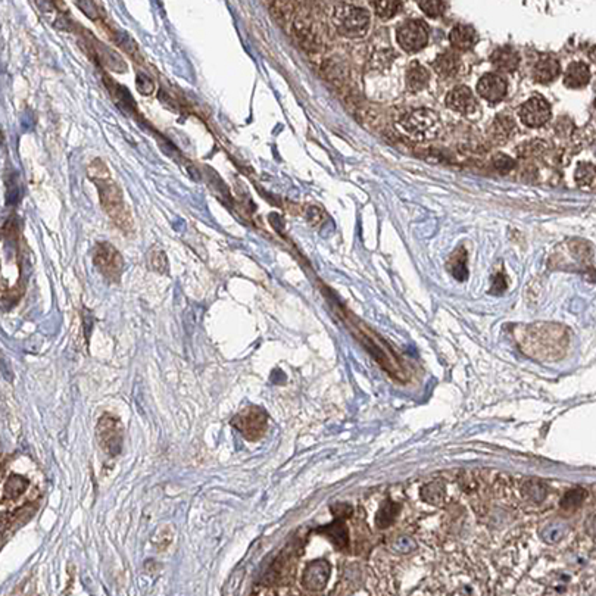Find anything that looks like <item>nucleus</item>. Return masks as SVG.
I'll return each instance as SVG.
<instances>
[{"instance_id": "f257e3e1", "label": "nucleus", "mask_w": 596, "mask_h": 596, "mask_svg": "<svg viewBox=\"0 0 596 596\" xmlns=\"http://www.w3.org/2000/svg\"><path fill=\"white\" fill-rule=\"evenodd\" d=\"M519 345L528 357L536 360L562 358L569 348V331L555 324H543L528 327L524 336L519 339Z\"/></svg>"}, {"instance_id": "f03ea898", "label": "nucleus", "mask_w": 596, "mask_h": 596, "mask_svg": "<svg viewBox=\"0 0 596 596\" xmlns=\"http://www.w3.org/2000/svg\"><path fill=\"white\" fill-rule=\"evenodd\" d=\"M399 124L410 137L420 141L434 139L440 130L439 115L427 108L410 110L408 114L400 118Z\"/></svg>"}, {"instance_id": "7ed1b4c3", "label": "nucleus", "mask_w": 596, "mask_h": 596, "mask_svg": "<svg viewBox=\"0 0 596 596\" xmlns=\"http://www.w3.org/2000/svg\"><path fill=\"white\" fill-rule=\"evenodd\" d=\"M333 23L341 36L358 39L367 34L369 28V13L353 5H339L334 9Z\"/></svg>"}, {"instance_id": "20e7f679", "label": "nucleus", "mask_w": 596, "mask_h": 596, "mask_svg": "<svg viewBox=\"0 0 596 596\" xmlns=\"http://www.w3.org/2000/svg\"><path fill=\"white\" fill-rule=\"evenodd\" d=\"M300 542H290L286 545L284 550L279 554V557L272 561V564L270 566L264 580L262 585L267 589H271L272 586H279V585H284L287 583L290 578H292L295 569H296V562L298 558L300 555Z\"/></svg>"}, {"instance_id": "39448f33", "label": "nucleus", "mask_w": 596, "mask_h": 596, "mask_svg": "<svg viewBox=\"0 0 596 596\" xmlns=\"http://www.w3.org/2000/svg\"><path fill=\"white\" fill-rule=\"evenodd\" d=\"M232 424L243 434L245 439L255 442L260 440L265 434L268 427V417L262 408L251 405L237 412L232 420Z\"/></svg>"}, {"instance_id": "423d86ee", "label": "nucleus", "mask_w": 596, "mask_h": 596, "mask_svg": "<svg viewBox=\"0 0 596 596\" xmlns=\"http://www.w3.org/2000/svg\"><path fill=\"white\" fill-rule=\"evenodd\" d=\"M102 184H99V193H101V203L105 208V211L112 217L117 222L118 227L127 229L128 225H132V220L128 217V213L124 205V198L121 190L109 182V174L101 177Z\"/></svg>"}, {"instance_id": "0eeeda50", "label": "nucleus", "mask_w": 596, "mask_h": 596, "mask_svg": "<svg viewBox=\"0 0 596 596\" xmlns=\"http://www.w3.org/2000/svg\"><path fill=\"white\" fill-rule=\"evenodd\" d=\"M96 438H98V443L103 452H106L109 457H117L121 454L124 430L117 417L103 414L99 418L98 426H96Z\"/></svg>"}, {"instance_id": "6e6552de", "label": "nucleus", "mask_w": 596, "mask_h": 596, "mask_svg": "<svg viewBox=\"0 0 596 596\" xmlns=\"http://www.w3.org/2000/svg\"><path fill=\"white\" fill-rule=\"evenodd\" d=\"M396 40L405 52H420L429 43V30L423 21L410 20L396 28Z\"/></svg>"}, {"instance_id": "1a4fd4ad", "label": "nucleus", "mask_w": 596, "mask_h": 596, "mask_svg": "<svg viewBox=\"0 0 596 596\" xmlns=\"http://www.w3.org/2000/svg\"><path fill=\"white\" fill-rule=\"evenodd\" d=\"M93 262L98 267L102 276L108 280H120L124 270V261L122 256L114 246H110L109 243L96 245V248L93 249Z\"/></svg>"}, {"instance_id": "9d476101", "label": "nucleus", "mask_w": 596, "mask_h": 596, "mask_svg": "<svg viewBox=\"0 0 596 596\" xmlns=\"http://www.w3.org/2000/svg\"><path fill=\"white\" fill-rule=\"evenodd\" d=\"M331 574V566L326 559L311 561L302 573L300 585L308 592L324 590Z\"/></svg>"}, {"instance_id": "9b49d317", "label": "nucleus", "mask_w": 596, "mask_h": 596, "mask_svg": "<svg viewBox=\"0 0 596 596\" xmlns=\"http://www.w3.org/2000/svg\"><path fill=\"white\" fill-rule=\"evenodd\" d=\"M520 118L526 127H542L551 118V106L542 96H533L521 106Z\"/></svg>"}, {"instance_id": "f8f14e48", "label": "nucleus", "mask_w": 596, "mask_h": 596, "mask_svg": "<svg viewBox=\"0 0 596 596\" xmlns=\"http://www.w3.org/2000/svg\"><path fill=\"white\" fill-rule=\"evenodd\" d=\"M477 93L480 94V98L490 103L501 102L507 94L505 80L495 72L485 74L478 80Z\"/></svg>"}, {"instance_id": "ddd939ff", "label": "nucleus", "mask_w": 596, "mask_h": 596, "mask_svg": "<svg viewBox=\"0 0 596 596\" xmlns=\"http://www.w3.org/2000/svg\"><path fill=\"white\" fill-rule=\"evenodd\" d=\"M446 105L449 109L459 112L462 115H471L478 108L476 96L465 86H458L450 90L446 96Z\"/></svg>"}, {"instance_id": "4468645a", "label": "nucleus", "mask_w": 596, "mask_h": 596, "mask_svg": "<svg viewBox=\"0 0 596 596\" xmlns=\"http://www.w3.org/2000/svg\"><path fill=\"white\" fill-rule=\"evenodd\" d=\"M449 42L457 52L471 51L478 42V34L474 27L467 24H458L450 30Z\"/></svg>"}, {"instance_id": "2eb2a0df", "label": "nucleus", "mask_w": 596, "mask_h": 596, "mask_svg": "<svg viewBox=\"0 0 596 596\" xmlns=\"http://www.w3.org/2000/svg\"><path fill=\"white\" fill-rule=\"evenodd\" d=\"M319 535H324L339 551H346L349 546V531L345 524V519H334L333 523L319 527Z\"/></svg>"}, {"instance_id": "dca6fc26", "label": "nucleus", "mask_w": 596, "mask_h": 596, "mask_svg": "<svg viewBox=\"0 0 596 596\" xmlns=\"http://www.w3.org/2000/svg\"><path fill=\"white\" fill-rule=\"evenodd\" d=\"M492 67L501 72H514L520 65V55L512 47H499L490 56Z\"/></svg>"}, {"instance_id": "f3484780", "label": "nucleus", "mask_w": 596, "mask_h": 596, "mask_svg": "<svg viewBox=\"0 0 596 596\" xmlns=\"http://www.w3.org/2000/svg\"><path fill=\"white\" fill-rule=\"evenodd\" d=\"M559 72H561L559 62L555 58H552V56L543 55L535 63V67H533V80H535V82L540 83V84H547V83L554 82V80H557L558 75H559Z\"/></svg>"}, {"instance_id": "a211bd4d", "label": "nucleus", "mask_w": 596, "mask_h": 596, "mask_svg": "<svg viewBox=\"0 0 596 596\" xmlns=\"http://www.w3.org/2000/svg\"><path fill=\"white\" fill-rule=\"evenodd\" d=\"M590 80V71L585 62H573L564 75V84L569 89H582Z\"/></svg>"}, {"instance_id": "6ab92c4d", "label": "nucleus", "mask_w": 596, "mask_h": 596, "mask_svg": "<svg viewBox=\"0 0 596 596\" xmlns=\"http://www.w3.org/2000/svg\"><path fill=\"white\" fill-rule=\"evenodd\" d=\"M458 68H459V56L455 52V49L440 53L436 58V61L433 62V70L445 78L454 77L458 72Z\"/></svg>"}, {"instance_id": "aec40b11", "label": "nucleus", "mask_w": 596, "mask_h": 596, "mask_svg": "<svg viewBox=\"0 0 596 596\" xmlns=\"http://www.w3.org/2000/svg\"><path fill=\"white\" fill-rule=\"evenodd\" d=\"M430 80V72L418 62H412L407 71V89L411 93L421 91L427 87Z\"/></svg>"}, {"instance_id": "412c9836", "label": "nucleus", "mask_w": 596, "mask_h": 596, "mask_svg": "<svg viewBox=\"0 0 596 596\" xmlns=\"http://www.w3.org/2000/svg\"><path fill=\"white\" fill-rule=\"evenodd\" d=\"M30 488V480L21 474H11L5 483L4 488V499L8 497V501H15L23 496Z\"/></svg>"}, {"instance_id": "4be33fe9", "label": "nucleus", "mask_w": 596, "mask_h": 596, "mask_svg": "<svg viewBox=\"0 0 596 596\" xmlns=\"http://www.w3.org/2000/svg\"><path fill=\"white\" fill-rule=\"evenodd\" d=\"M402 8V0H374V11L376 15L383 20H392L395 15L399 13Z\"/></svg>"}, {"instance_id": "5701e85b", "label": "nucleus", "mask_w": 596, "mask_h": 596, "mask_svg": "<svg viewBox=\"0 0 596 596\" xmlns=\"http://www.w3.org/2000/svg\"><path fill=\"white\" fill-rule=\"evenodd\" d=\"M398 511H399V505H396L395 502L391 501V499H388V501L381 505V508L379 509L376 515V524L380 528H388L395 521Z\"/></svg>"}, {"instance_id": "b1692460", "label": "nucleus", "mask_w": 596, "mask_h": 596, "mask_svg": "<svg viewBox=\"0 0 596 596\" xmlns=\"http://www.w3.org/2000/svg\"><path fill=\"white\" fill-rule=\"evenodd\" d=\"M514 128H515V124L509 117H497V120L493 122L492 132L496 139L505 140L511 136Z\"/></svg>"}, {"instance_id": "393cba45", "label": "nucleus", "mask_w": 596, "mask_h": 596, "mask_svg": "<svg viewBox=\"0 0 596 596\" xmlns=\"http://www.w3.org/2000/svg\"><path fill=\"white\" fill-rule=\"evenodd\" d=\"M585 497H586V490L576 488V489L570 490L569 493H566V496L561 499V507L564 509L577 508V507L582 505V502L585 501Z\"/></svg>"}, {"instance_id": "a878e982", "label": "nucleus", "mask_w": 596, "mask_h": 596, "mask_svg": "<svg viewBox=\"0 0 596 596\" xmlns=\"http://www.w3.org/2000/svg\"><path fill=\"white\" fill-rule=\"evenodd\" d=\"M417 4L430 18L440 17L445 11L443 0H417Z\"/></svg>"}, {"instance_id": "bb28decb", "label": "nucleus", "mask_w": 596, "mask_h": 596, "mask_svg": "<svg viewBox=\"0 0 596 596\" xmlns=\"http://www.w3.org/2000/svg\"><path fill=\"white\" fill-rule=\"evenodd\" d=\"M596 180V168L592 164H582L576 171V182L580 186H590Z\"/></svg>"}, {"instance_id": "cd10ccee", "label": "nucleus", "mask_w": 596, "mask_h": 596, "mask_svg": "<svg viewBox=\"0 0 596 596\" xmlns=\"http://www.w3.org/2000/svg\"><path fill=\"white\" fill-rule=\"evenodd\" d=\"M452 262H454V265H449L450 272H452V276L457 280L464 281L467 277H469V271H467V267H465V255L462 258H459V260H458V258L455 261L452 260Z\"/></svg>"}, {"instance_id": "c85d7f7f", "label": "nucleus", "mask_w": 596, "mask_h": 596, "mask_svg": "<svg viewBox=\"0 0 596 596\" xmlns=\"http://www.w3.org/2000/svg\"><path fill=\"white\" fill-rule=\"evenodd\" d=\"M151 264H152V268L158 272H165L168 270L167 258H165L164 252H160V251H153L151 253Z\"/></svg>"}, {"instance_id": "c756f323", "label": "nucleus", "mask_w": 596, "mask_h": 596, "mask_svg": "<svg viewBox=\"0 0 596 596\" xmlns=\"http://www.w3.org/2000/svg\"><path fill=\"white\" fill-rule=\"evenodd\" d=\"M493 165H495V168L499 171V172H502V174H507L512 167H514V160L509 158V156H507V155H496L495 158H493Z\"/></svg>"}, {"instance_id": "7c9ffc66", "label": "nucleus", "mask_w": 596, "mask_h": 596, "mask_svg": "<svg viewBox=\"0 0 596 596\" xmlns=\"http://www.w3.org/2000/svg\"><path fill=\"white\" fill-rule=\"evenodd\" d=\"M524 493L527 495V497H533L535 501H540V499L545 497V486H542L540 483H528Z\"/></svg>"}, {"instance_id": "2f4dec72", "label": "nucleus", "mask_w": 596, "mask_h": 596, "mask_svg": "<svg viewBox=\"0 0 596 596\" xmlns=\"http://www.w3.org/2000/svg\"><path fill=\"white\" fill-rule=\"evenodd\" d=\"M331 511L334 514V517H337V519H345V520L349 519L350 514H352V508L349 505H342V504L334 505L331 508Z\"/></svg>"}]
</instances>
